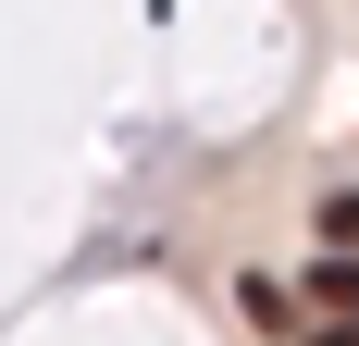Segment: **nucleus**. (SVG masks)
Masks as SVG:
<instances>
[{"instance_id": "1", "label": "nucleus", "mask_w": 359, "mask_h": 346, "mask_svg": "<svg viewBox=\"0 0 359 346\" xmlns=\"http://www.w3.org/2000/svg\"><path fill=\"white\" fill-rule=\"evenodd\" d=\"M310 297H323V321H334V310L359 321V260H323V272H310Z\"/></svg>"}, {"instance_id": "2", "label": "nucleus", "mask_w": 359, "mask_h": 346, "mask_svg": "<svg viewBox=\"0 0 359 346\" xmlns=\"http://www.w3.org/2000/svg\"><path fill=\"white\" fill-rule=\"evenodd\" d=\"M323 260H359V186H347V198H323Z\"/></svg>"}, {"instance_id": "3", "label": "nucleus", "mask_w": 359, "mask_h": 346, "mask_svg": "<svg viewBox=\"0 0 359 346\" xmlns=\"http://www.w3.org/2000/svg\"><path fill=\"white\" fill-rule=\"evenodd\" d=\"M310 346H359V321H323V334H310Z\"/></svg>"}]
</instances>
